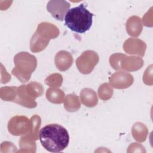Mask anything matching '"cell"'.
Masks as SVG:
<instances>
[{"instance_id": "4fadbf2b", "label": "cell", "mask_w": 153, "mask_h": 153, "mask_svg": "<svg viewBox=\"0 0 153 153\" xmlns=\"http://www.w3.org/2000/svg\"><path fill=\"white\" fill-rule=\"evenodd\" d=\"M80 99L82 103L88 108H93L97 105L98 98L96 91L89 88H84L80 92Z\"/></svg>"}, {"instance_id": "277c9868", "label": "cell", "mask_w": 153, "mask_h": 153, "mask_svg": "<svg viewBox=\"0 0 153 153\" xmlns=\"http://www.w3.org/2000/svg\"><path fill=\"white\" fill-rule=\"evenodd\" d=\"M15 67L11 74L20 82H26L37 67V59L35 56L27 52H20L14 57Z\"/></svg>"}, {"instance_id": "52a82bcc", "label": "cell", "mask_w": 153, "mask_h": 153, "mask_svg": "<svg viewBox=\"0 0 153 153\" xmlns=\"http://www.w3.org/2000/svg\"><path fill=\"white\" fill-rule=\"evenodd\" d=\"M30 119L24 115H16L12 117L8 123V132L16 136H24L29 131Z\"/></svg>"}, {"instance_id": "44dd1931", "label": "cell", "mask_w": 153, "mask_h": 153, "mask_svg": "<svg viewBox=\"0 0 153 153\" xmlns=\"http://www.w3.org/2000/svg\"><path fill=\"white\" fill-rule=\"evenodd\" d=\"M17 87L15 86L2 87L0 89L1 99L4 101L14 102L17 96Z\"/></svg>"}, {"instance_id": "8992f818", "label": "cell", "mask_w": 153, "mask_h": 153, "mask_svg": "<svg viewBox=\"0 0 153 153\" xmlns=\"http://www.w3.org/2000/svg\"><path fill=\"white\" fill-rule=\"evenodd\" d=\"M99 61L97 53L93 50L84 51L76 60L78 71L82 74H89L94 69Z\"/></svg>"}, {"instance_id": "7c38bea8", "label": "cell", "mask_w": 153, "mask_h": 153, "mask_svg": "<svg viewBox=\"0 0 153 153\" xmlns=\"http://www.w3.org/2000/svg\"><path fill=\"white\" fill-rule=\"evenodd\" d=\"M73 57L70 53L61 50L56 53L54 57V63L56 68L60 71L68 70L72 65Z\"/></svg>"}, {"instance_id": "9a60e30c", "label": "cell", "mask_w": 153, "mask_h": 153, "mask_svg": "<svg viewBox=\"0 0 153 153\" xmlns=\"http://www.w3.org/2000/svg\"><path fill=\"white\" fill-rule=\"evenodd\" d=\"M131 133L134 139L139 142L145 141L148 134L147 127L140 122L135 123L131 128Z\"/></svg>"}, {"instance_id": "7402d4cb", "label": "cell", "mask_w": 153, "mask_h": 153, "mask_svg": "<svg viewBox=\"0 0 153 153\" xmlns=\"http://www.w3.org/2000/svg\"><path fill=\"white\" fill-rule=\"evenodd\" d=\"M114 93V90L111 85L108 83L101 84L98 88V96L99 98L103 100H108L110 99Z\"/></svg>"}, {"instance_id": "6da1fadb", "label": "cell", "mask_w": 153, "mask_h": 153, "mask_svg": "<svg viewBox=\"0 0 153 153\" xmlns=\"http://www.w3.org/2000/svg\"><path fill=\"white\" fill-rule=\"evenodd\" d=\"M39 138L42 146L51 152L63 151L69 143L68 130L58 124H49L43 127L39 131Z\"/></svg>"}, {"instance_id": "ac0fdd59", "label": "cell", "mask_w": 153, "mask_h": 153, "mask_svg": "<svg viewBox=\"0 0 153 153\" xmlns=\"http://www.w3.org/2000/svg\"><path fill=\"white\" fill-rule=\"evenodd\" d=\"M64 107L65 109L71 112H76L81 107V103L78 96L75 94H69L64 99Z\"/></svg>"}, {"instance_id": "5b68a950", "label": "cell", "mask_w": 153, "mask_h": 153, "mask_svg": "<svg viewBox=\"0 0 153 153\" xmlns=\"http://www.w3.org/2000/svg\"><path fill=\"white\" fill-rule=\"evenodd\" d=\"M109 61L111 66L115 70H124L127 72L137 71L142 68L144 63L142 57L128 56L122 53L112 54Z\"/></svg>"}, {"instance_id": "8fae6325", "label": "cell", "mask_w": 153, "mask_h": 153, "mask_svg": "<svg viewBox=\"0 0 153 153\" xmlns=\"http://www.w3.org/2000/svg\"><path fill=\"white\" fill-rule=\"evenodd\" d=\"M13 102L27 108H34L37 106L35 99L31 97L27 93L26 85H21L17 87V96Z\"/></svg>"}, {"instance_id": "ba28073f", "label": "cell", "mask_w": 153, "mask_h": 153, "mask_svg": "<svg viewBox=\"0 0 153 153\" xmlns=\"http://www.w3.org/2000/svg\"><path fill=\"white\" fill-rule=\"evenodd\" d=\"M70 6V4L66 1L51 0L47 3V10L56 20L63 21Z\"/></svg>"}, {"instance_id": "2e32d148", "label": "cell", "mask_w": 153, "mask_h": 153, "mask_svg": "<svg viewBox=\"0 0 153 153\" xmlns=\"http://www.w3.org/2000/svg\"><path fill=\"white\" fill-rule=\"evenodd\" d=\"M45 96L50 102L54 104H60L64 101L65 95L61 89L50 87L47 90Z\"/></svg>"}, {"instance_id": "d6986e66", "label": "cell", "mask_w": 153, "mask_h": 153, "mask_svg": "<svg viewBox=\"0 0 153 153\" xmlns=\"http://www.w3.org/2000/svg\"><path fill=\"white\" fill-rule=\"evenodd\" d=\"M19 146L20 149L17 152H35L36 145L35 140H33L27 135L23 136L19 140Z\"/></svg>"}, {"instance_id": "30bf717a", "label": "cell", "mask_w": 153, "mask_h": 153, "mask_svg": "<svg viewBox=\"0 0 153 153\" xmlns=\"http://www.w3.org/2000/svg\"><path fill=\"white\" fill-rule=\"evenodd\" d=\"M146 48L145 42L137 38H128L123 44V50L130 54H136L143 57Z\"/></svg>"}, {"instance_id": "5bb4252c", "label": "cell", "mask_w": 153, "mask_h": 153, "mask_svg": "<svg viewBox=\"0 0 153 153\" xmlns=\"http://www.w3.org/2000/svg\"><path fill=\"white\" fill-rule=\"evenodd\" d=\"M142 28L141 19L139 17L133 16L128 19L126 23V30L129 35L134 37L139 36Z\"/></svg>"}, {"instance_id": "3957f363", "label": "cell", "mask_w": 153, "mask_h": 153, "mask_svg": "<svg viewBox=\"0 0 153 153\" xmlns=\"http://www.w3.org/2000/svg\"><path fill=\"white\" fill-rule=\"evenodd\" d=\"M60 33L58 27L53 23L42 22L36 28L30 41V49L33 53H39L44 50L50 41L56 38Z\"/></svg>"}, {"instance_id": "9c48e42d", "label": "cell", "mask_w": 153, "mask_h": 153, "mask_svg": "<svg viewBox=\"0 0 153 153\" xmlns=\"http://www.w3.org/2000/svg\"><path fill=\"white\" fill-rule=\"evenodd\" d=\"M134 81L131 74L123 71L114 73L109 78V84L117 89H125L130 87Z\"/></svg>"}, {"instance_id": "ffe728a7", "label": "cell", "mask_w": 153, "mask_h": 153, "mask_svg": "<svg viewBox=\"0 0 153 153\" xmlns=\"http://www.w3.org/2000/svg\"><path fill=\"white\" fill-rule=\"evenodd\" d=\"M26 89L29 95L34 99L41 96L44 91L42 84L36 81H31L26 85Z\"/></svg>"}, {"instance_id": "e0dca14e", "label": "cell", "mask_w": 153, "mask_h": 153, "mask_svg": "<svg viewBox=\"0 0 153 153\" xmlns=\"http://www.w3.org/2000/svg\"><path fill=\"white\" fill-rule=\"evenodd\" d=\"M41 119L38 115H33L30 119V125L29 128L27 135L34 140H37L38 139L39 129L41 126Z\"/></svg>"}, {"instance_id": "603a6c76", "label": "cell", "mask_w": 153, "mask_h": 153, "mask_svg": "<svg viewBox=\"0 0 153 153\" xmlns=\"http://www.w3.org/2000/svg\"><path fill=\"white\" fill-rule=\"evenodd\" d=\"M44 82L45 84L51 87L58 88L60 87L62 84L63 77L60 74H52L45 79Z\"/></svg>"}, {"instance_id": "7a4b0ae2", "label": "cell", "mask_w": 153, "mask_h": 153, "mask_svg": "<svg viewBox=\"0 0 153 153\" xmlns=\"http://www.w3.org/2000/svg\"><path fill=\"white\" fill-rule=\"evenodd\" d=\"M93 14L90 12L84 4L69 9L65 16V25L70 30L79 33L88 31L93 23Z\"/></svg>"}]
</instances>
